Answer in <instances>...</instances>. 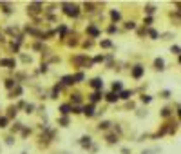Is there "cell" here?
<instances>
[{
  "label": "cell",
  "instance_id": "42",
  "mask_svg": "<svg viewBox=\"0 0 181 154\" xmlns=\"http://www.w3.org/2000/svg\"><path fill=\"white\" fill-rule=\"evenodd\" d=\"M105 62V55H96L92 58V64H103Z\"/></svg>",
  "mask_w": 181,
  "mask_h": 154
},
{
  "label": "cell",
  "instance_id": "49",
  "mask_svg": "<svg viewBox=\"0 0 181 154\" xmlns=\"http://www.w3.org/2000/svg\"><path fill=\"white\" fill-rule=\"evenodd\" d=\"M72 114H82V105H72Z\"/></svg>",
  "mask_w": 181,
  "mask_h": 154
},
{
  "label": "cell",
  "instance_id": "37",
  "mask_svg": "<svg viewBox=\"0 0 181 154\" xmlns=\"http://www.w3.org/2000/svg\"><path fill=\"white\" fill-rule=\"evenodd\" d=\"M31 134H33V129L26 125V127L22 129V132H20V138H24V140H26V138H27V136H31Z\"/></svg>",
  "mask_w": 181,
  "mask_h": 154
},
{
  "label": "cell",
  "instance_id": "12",
  "mask_svg": "<svg viewBox=\"0 0 181 154\" xmlns=\"http://www.w3.org/2000/svg\"><path fill=\"white\" fill-rule=\"evenodd\" d=\"M103 100L107 101V104H118L120 101V94L118 92H112V91H109V92H105V96H103Z\"/></svg>",
  "mask_w": 181,
  "mask_h": 154
},
{
  "label": "cell",
  "instance_id": "21",
  "mask_svg": "<svg viewBox=\"0 0 181 154\" xmlns=\"http://www.w3.org/2000/svg\"><path fill=\"white\" fill-rule=\"evenodd\" d=\"M96 129H98V131H103V132H107V131L112 129V121H109V120H102V121H98Z\"/></svg>",
  "mask_w": 181,
  "mask_h": 154
},
{
  "label": "cell",
  "instance_id": "45",
  "mask_svg": "<svg viewBox=\"0 0 181 154\" xmlns=\"http://www.w3.org/2000/svg\"><path fill=\"white\" fill-rule=\"evenodd\" d=\"M20 60H22L24 64H33V58L27 56V55H20Z\"/></svg>",
  "mask_w": 181,
  "mask_h": 154
},
{
  "label": "cell",
  "instance_id": "27",
  "mask_svg": "<svg viewBox=\"0 0 181 154\" xmlns=\"http://www.w3.org/2000/svg\"><path fill=\"white\" fill-rule=\"evenodd\" d=\"M72 78H74V84H83L85 82V73L83 71H78V73H72Z\"/></svg>",
  "mask_w": 181,
  "mask_h": 154
},
{
  "label": "cell",
  "instance_id": "54",
  "mask_svg": "<svg viewBox=\"0 0 181 154\" xmlns=\"http://www.w3.org/2000/svg\"><path fill=\"white\" fill-rule=\"evenodd\" d=\"M176 112H177V118H179V121H181V105H177V111H176Z\"/></svg>",
  "mask_w": 181,
  "mask_h": 154
},
{
  "label": "cell",
  "instance_id": "22",
  "mask_svg": "<svg viewBox=\"0 0 181 154\" xmlns=\"http://www.w3.org/2000/svg\"><path fill=\"white\" fill-rule=\"evenodd\" d=\"M24 127H26V125H24V123L16 120V121L13 123V125H11V129H9V132H11V134H13V136H15V134H20V132H22V129H24Z\"/></svg>",
  "mask_w": 181,
  "mask_h": 154
},
{
  "label": "cell",
  "instance_id": "44",
  "mask_svg": "<svg viewBox=\"0 0 181 154\" xmlns=\"http://www.w3.org/2000/svg\"><path fill=\"white\" fill-rule=\"evenodd\" d=\"M118 31H120V29H118V26H116V24H111V26L107 27V33H109V35H114V33H118Z\"/></svg>",
  "mask_w": 181,
  "mask_h": 154
},
{
  "label": "cell",
  "instance_id": "32",
  "mask_svg": "<svg viewBox=\"0 0 181 154\" xmlns=\"http://www.w3.org/2000/svg\"><path fill=\"white\" fill-rule=\"evenodd\" d=\"M152 100H154V98H152L150 94H147V92H145V94H140V101H141L143 105H148V104H150Z\"/></svg>",
  "mask_w": 181,
  "mask_h": 154
},
{
  "label": "cell",
  "instance_id": "58",
  "mask_svg": "<svg viewBox=\"0 0 181 154\" xmlns=\"http://www.w3.org/2000/svg\"><path fill=\"white\" fill-rule=\"evenodd\" d=\"M140 154H148V150H143V152H140Z\"/></svg>",
  "mask_w": 181,
  "mask_h": 154
},
{
  "label": "cell",
  "instance_id": "1",
  "mask_svg": "<svg viewBox=\"0 0 181 154\" xmlns=\"http://www.w3.org/2000/svg\"><path fill=\"white\" fill-rule=\"evenodd\" d=\"M60 7H62V11H63V15L65 16H71V18H78L80 16V13H82V6L80 4H72V2H62L60 4Z\"/></svg>",
  "mask_w": 181,
  "mask_h": 154
},
{
  "label": "cell",
  "instance_id": "41",
  "mask_svg": "<svg viewBox=\"0 0 181 154\" xmlns=\"http://www.w3.org/2000/svg\"><path fill=\"white\" fill-rule=\"evenodd\" d=\"M38 73H40V75H47V73H49V64H45V62H44V64L40 65Z\"/></svg>",
  "mask_w": 181,
  "mask_h": 154
},
{
  "label": "cell",
  "instance_id": "48",
  "mask_svg": "<svg viewBox=\"0 0 181 154\" xmlns=\"http://www.w3.org/2000/svg\"><path fill=\"white\" fill-rule=\"evenodd\" d=\"M9 45H11V51H13V53H18V51H20V44H16V42H11Z\"/></svg>",
  "mask_w": 181,
  "mask_h": 154
},
{
  "label": "cell",
  "instance_id": "59",
  "mask_svg": "<svg viewBox=\"0 0 181 154\" xmlns=\"http://www.w3.org/2000/svg\"><path fill=\"white\" fill-rule=\"evenodd\" d=\"M20 154H27V150H24V152H20Z\"/></svg>",
  "mask_w": 181,
  "mask_h": 154
},
{
  "label": "cell",
  "instance_id": "2",
  "mask_svg": "<svg viewBox=\"0 0 181 154\" xmlns=\"http://www.w3.org/2000/svg\"><path fill=\"white\" fill-rule=\"evenodd\" d=\"M143 75H145V65H143V64L131 65V78H134V80H141Z\"/></svg>",
  "mask_w": 181,
  "mask_h": 154
},
{
  "label": "cell",
  "instance_id": "6",
  "mask_svg": "<svg viewBox=\"0 0 181 154\" xmlns=\"http://www.w3.org/2000/svg\"><path fill=\"white\" fill-rule=\"evenodd\" d=\"M78 145H80L82 149H85V150H89V149L94 145V143H92V136H91V134H83V136L78 140Z\"/></svg>",
  "mask_w": 181,
  "mask_h": 154
},
{
  "label": "cell",
  "instance_id": "13",
  "mask_svg": "<svg viewBox=\"0 0 181 154\" xmlns=\"http://www.w3.org/2000/svg\"><path fill=\"white\" fill-rule=\"evenodd\" d=\"M0 67H7V69H16V60L15 58H0Z\"/></svg>",
  "mask_w": 181,
  "mask_h": 154
},
{
  "label": "cell",
  "instance_id": "14",
  "mask_svg": "<svg viewBox=\"0 0 181 154\" xmlns=\"http://www.w3.org/2000/svg\"><path fill=\"white\" fill-rule=\"evenodd\" d=\"M109 16H111V24L121 22V11L120 9H109Z\"/></svg>",
  "mask_w": 181,
  "mask_h": 154
},
{
  "label": "cell",
  "instance_id": "17",
  "mask_svg": "<svg viewBox=\"0 0 181 154\" xmlns=\"http://www.w3.org/2000/svg\"><path fill=\"white\" fill-rule=\"evenodd\" d=\"M24 94V87H22V84H18L13 91H9V100H13V98H20V96H22Z\"/></svg>",
  "mask_w": 181,
  "mask_h": 154
},
{
  "label": "cell",
  "instance_id": "50",
  "mask_svg": "<svg viewBox=\"0 0 181 154\" xmlns=\"http://www.w3.org/2000/svg\"><path fill=\"white\" fill-rule=\"evenodd\" d=\"M92 45H94V40H91V38H89V40H85V42H83V47H87V49H91Z\"/></svg>",
  "mask_w": 181,
  "mask_h": 154
},
{
  "label": "cell",
  "instance_id": "18",
  "mask_svg": "<svg viewBox=\"0 0 181 154\" xmlns=\"http://www.w3.org/2000/svg\"><path fill=\"white\" fill-rule=\"evenodd\" d=\"M0 11H2L6 16L9 15H13L15 13V9H13V4H9V2H0Z\"/></svg>",
  "mask_w": 181,
  "mask_h": 154
},
{
  "label": "cell",
  "instance_id": "35",
  "mask_svg": "<svg viewBox=\"0 0 181 154\" xmlns=\"http://www.w3.org/2000/svg\"><path fill=\"white\" fill-rule=\"evenodd\" d=\"M69 31V27L65 26V24H60L58 26V29H56V33H60V38H65V33Z\"/></svg>",
  "mask_w": 181,
  "mask_h": 154
},
{
  "label": "cell",
  "instance_id": "36",
  "mask_svg": "<svg viewBox=\"0 0 181 154\" xmlns=\"http://www.w3.org/2000/svg\"><path fill=\"white\" fill-rule=\"evenodd\" d=\"M170 114H172V109H170V107H163L161 111H159V116H161V118H170Z\"/></svg>",
  "mask_w": 181,
  "mask_h": 154
},
{
  "label": "cell",
  "instance_id": "51",
  "mask_svg": "<svg viewBox=\"0 0 181 154\" xmlns=\"http://www.w3.org/2000/svg\"><path fill=\"white\" fill-rule=\"evenodd\" d=\"M138 112H136V114H138V118H143V116H147V111H143V109H136Z\"/></svg>",
  "mask_w": 181,
  "mask_h": 154
},
{
  "label": "cell",
  "instance_id": "29",
  "mask_svg": "<svg viewBox=\"0 0 181 154\" xmlns=\"http://www.w3.org/2000/svg\"><path fill=\"white\" fill-rule=\"evenodd\" d=\"M96 6H98V4H94V2H85L82 7H83L85 13H96Z\"/></svg>",
  "mask_w": 181,
  "mask_h": 154
},
{
  "label": "cell",
  "instance_id": "16",
  "mask_svg": "<svg viewBox=\"0 0 181 154\" xmlns=\"http://www.w3.org/2000/svg\"><path fill=\"white\" fill-rule=\"evenodd\" d=\"M152 67H154V71H159V73H163V71L167 69V67H165V60H163L161 56L154 58V62H152Z\"/></svg>",
  "mask_w": 181,
  "mask_h": 154
},
{
  "label": "cell",
  "instance_id": "5",
  "mask_svg": "<svg viewBox=\"0 0 181 154\" xmlns=\"http://www.w3.org/2000/svg\"><path fill=\"white\" fill-rule=\"evenodd\" d=\"M44 11V4L42 2H31V4H27V13L33 16V15H38V13H42Z\"/></svg>",
  "mask_w": 181,
  "mask_h": 154
},
{
  "label": "cell",
  "instance_id": "46",
  "mask_svg": "<svg viewBox=\"0 0 181 154\" xmlns=\"http://www.w3.org/2000/svg\"><path fill=\"white\" fill-rule=\"evenodd\" d=\"M15 141H16V140H15V136L11 134V136H7V138H6V145L11 147V145H15Z\"/></svg>",
  "mask_w": 181,
  "mask_h": 154
},
{
  "label": "cell",
  "instance_id": "33",
  "mask_svg": "<svg viewBox=\"0 0 181 154\" xmlns=\"http://www.w3.org/2000/svg\"><path fill=\"white\" fill-rule=\"evenodd\" d=\"M24 112H26V114H35V112H36V105L35 104H26Z\"/></svg>",
  "mask_w": 181,
  "mask_h": 154
},
{
  "label": "cell",
  "instance_id": "7",
  "mask_svg": "<svg viewBox=\"0 0 181 154\" xmlns=\"http://www.w3.org/2000/svg\"><path fill=\"white\" fill-rule=\"evenodd\" d=\"M85 33L89 35V38L92 40V38H98L100 35H102V29L100 27H96L94 24H87V27H85Z\"/></svg>",
  "mask_w": 181,
  "mask_h": 154
},
{
  "label": "cell",
  "instance_id": "25",
  "mask_svg": "<svg viewBox=\"0 0 181 154\" xmlns=\"http://www.w3.org/2000/svg\"><path fill=\"white\" fill-rule=\"evenodd\" d=\"M16 85H18V82H16L15 78H6V80H4V87H6L7 91H13Z\"/></svg>",
  "mask_w": 181,
  "mask_h": 154
},
{
  "label": "cell",
  "instance_id": "15",
  "mask_svg": "<svg viewBox=\"0 0 181 154\" xmlns=\"http://www.w3.org/2000/svg\"><path fill=\"white\" fill-rule=\"evenodd\" d=\"M58 111H60V116H71L72 114V105L71 104H60Z\"/></svg>",
  "mask_w": 181,
  "mask_h": 154
},
{
  "label": "cell",
  "instance_id": "57",
  "mask_svg": "<svg viewBox=\"0 0 181 154\" xmlns=\"http://www.w3.org/2000/svg\"><path fill=\"white\" fill-rule=\"evenodd\" d=\"M177 64H179V65H181V55H179V56H177Z\"/></svg>",
  "mask_w": 181,
  "mask_h": 154
},
{
  "label": "cell",
  "instance_id": "3",
  "mask_svg": "<svg viewBox=\"0 0 181 154\" xmlns=\"http://www.w3.org/2000/svg\"><path fill=\"white\" fill-rule=\"evenodd\" d=\"M96 105H92V104H83L82 105V114L85 116V118H94V116H96Z\"/></svg>",
  "mask_w": 181,
  "mask_h": 154
},
{
  "label": "cell",
  "instance_id": "11",
  "mask_svg": "<svg viewBox=\"0 0 181 154\" xmlns=\"http://www.w3.org/2000/svg\"><path fill=\"white\" fill-rule=\"evenodd\" d=\"M103 138H105V141H107L109 145H118V143H120V136L116 134V132H111V131L105 132Z\"/></svg>",
  "mask_w": 181,
  "mask_h": 154
},
{
  "label": "cell",
  "instance_id": "19",
  "mask_svg": "<svg viewBox=\"0 0 181 154\" xmlns=\"http://www.w3.org/2000/svg\"><path fill=\"white\" fill-rule=\"evenodd\" d=\"M60 84H62L63 87L76 85V84H74V78H72V75H63V76H60Z\"/></svg>",
  "mask_w": 181,
  "mask_h": 154
},
{
  "label": "cell",
  "instance_id": "38",
  "mask_svg": "<svg viewBox=\"0 0 181 154\" xmlns=\"http://www.w3.org/2000/svg\"><path fill=\"white\" fill-rule=\"evenodd\" d=\"M154 24V16H145L143 18V27H147V29H150V26Z\"/></svg>",
  "mask_w": 181,
  "mask_h": 154
},
{
  "label": "cell",
  "instance_id": "24",
  "mask_svg": "<svg viewBox=\"0 0 181 154\" xmlns=\"http://www.w3.org/2000/svg\"><path fill=\"white\" fill-rule=\"evenodd\" d=\"M111 91H112V92H118V94H120V92L123 91V82H121V80H114L112 84H111Z\"/></svg>",
  "mask_w": 181,
  "mask_h": 154
},
{
  "label": "cell",
  "instance_id": "30",
  "mask_svg": "<svg viewBox=\"0 0 181 154\" xmlns=\"http://www.w3.org/2000/svg\"><path fill=\"white\" fill-rule=\"evenodd\" d=\"M147 36L150 38V40H159V38H161V35H159V31H158V29H154V27H150V29H148Z\"/></svg>",
  "mask_w": 181,
  "mask_h": 154
},
{
  "label": "cell",
  "instance_id": "34",
  "mask_svg": "<svg viewBox=\"0 0 181 154\" xmlns=\"http://www.w3.org/2000/svg\"><path fill=\"white\" fill-rule=\"evenodd\" d=\"M161 100H170V96H172V91H168V89H163V91H159V94H158Z\"/></svg>",
  "mask_w": 181,
  "mask_h": 154
},
{
  "label": "cell",
  "instance_id": "52",
  "mask_svg": "<svg viewBox=\"0 0 181 154\" xmlns=\"http://www.w3.org/2000/svg\"><path fill=\"white\" fill-rule=\"evenodd\" d=\"M120 152H121V154H132L131 147H121V149H120Z\"/></svg>",
  "mask_w": 181,
  "mask_h": 154
},
{
  "label": "cell",
  "instance_id": "47",
  "mask_svg": "<svg viewBox=\"0 0 181 154\" xmlns=\"http://www.w3.org/2000/svg\"><path fill=\"white\" fill-rule=\"evenodd\" d=\"M129 109L136 111V104H134V101H125V111H129Z\"/></svg>",
  "mask_w": 181,
  "mask_h": 154
},
{
  "label": "cell",
  "instance_id": "9",
  "mask_svg": "<svg viewBox=\"0 0 181 154\" xmlns=\"http://www.w3.org/2000/svg\"><path fill=\"white\" fill-rule=\"evenodd\" d=\"M103 96H105V92H103V91H92L91 94H89V104H92V105L100 104V101L103 100Z\"/></svg>",
  "mask_w": 181,
  "mask_h": 154
},
{
  "label": "cell",
  "instance_id": "39",
  "mask_svg": "<svg viewBox=\"0 0 181 154\" xmlns=\"http://www.w3.org/2000/svg\"><path fill=\"white\" fill-rule=\"evenodd\" d=\"M125 29L134 31V29H138V24L134 22V20H127V22H125Z\"/></svg>",
  "mask_w": 181,
  "mask_h": 154
},
{
  "label": "cell",
  "instance_id": "4",
  "mask_svg": "<svg viewBox=\"0 0 181 154\" xmlns=\"http://www.w3.org/2000/svg\"><path fill=\"white\" fill-rule=\"evenodd\" d=\"M87 84H89V87H91L92 91H103V78H102V76H94V78H91Z\"/></svg>",
  "mask_w": 181,
  "mask_h": 154
},
{
  "label": "cell",
  "instance_id": "31",
  "mask_svg": "<svg viewBox=\"0 0 181 154\" xmlns=\"http://www.w3.org/2000/svg\"><path fill=\"white\" fill-rule=\"evenodd\" d=\"M100 47H103V49H114V44L111 42L109 38H105V40H100Z\"/></svg>",
  "mask_w": 181,
  "mask_h": 154
},
{
  "label": "cell",
  "instance_id": "53",
  "mask_svg": "<svg viewBox=\"0 0 181 154\" xmlns=\"http://www.w3.org/2000/svg\"><path fill=\"white\" fill-rule=\"evenodd\" d=\"M161 40H172V33H165Z\"/></svg>",
  "mask_w": 181,
  "mask_h": 154
},
{
  "label": "cell",
  "instance_id": "28",
  "mask_svg": "<svg viewBox=\"0 0 181 154\" xmlns=\"http://www.w3.org/2000/svg\"><path fill=\"white\" fill-rule=\"evenodd\" d=\"M56 123H58L60 127L65 129V127H69V125H71V116H60V118L56 120Z\"/></svg>",
  "mask_w": 181,
  "mask_h": 154
},
{
  "label": "cell",
  "instance_id": "56",
  "mask_svg": "<svg viewBox=\"0 0 181 154\" xmlns=\"http://www.w3.org/2000/svg\"><path fill=\"white\" fill-rule=\"evenodd\" d=\"M53 11H55V4H53V6H49V7H47V13H53Z\"/></svg>",
  "mask_w": 181,
  "mask_h": 154
},
{
  "label": "cell",
  "instance_id": "20",
  "mask_svg": "<svg viewBox=\"0 0 181 154\" xmlns=\"http://www.w3.org/2000/svg\"><path fill=\"white\" fill-rule=\"evenodd\" d=\"M136 94V91H132V89H123L121 92H120V100H123V101H131V98Z\"/></svg>",
  "mask_w": 181,
  "mask_h": 154
},
{
  "label": "cell",
  "instance_id": "23",
  "mask_svg": "<svg viewBox=\"0 0 181 154\" xmlns=\"http://www.w3.org/2000/svg\"><path fill=\"white\" fill-rule=\"evenodd\" d=\"M143 13H145V16H152V15H156V13H158V7H156L154 4H145Z\"/></svg>",
  "mask_w": 181,
  "mask_h": 154
},
{
  "label": "cell",
  "instance_id": "40",
  "mask_svg": "<svg viewBox=\"0 0 181 154\" xmlns=\"http://www.w3.org/2000/svg\"><path fill=\"white\" fill-rule=\"evenodd\" d=\"M9 120L7 116H0V129H7V125H9Z\"/></svg>",
  "mask_w": 181,
  "mask_h": 154
},
{
  "label": "cell",
  "instance_id": "10",
  "mask_svg": "<svg viewBox=\"0 0 181 154\" xmlns=\"http://www.w3.org/2000/svg\"><path fill=\"white\" fill-rule=\"evenodd\" d=\"M63 89H65V87H63L60 82H58V84H55V85H53V89H51V92H49V98H51V100H58Z\"/></svg>",
  "mask_w": 181,
  "mask_h": 154
},
{
  "label": "cell",
  "instance_id": "55",
  "mask_svg": "<svg viewBox=\"0 0 181 154\" xmlns=\"http://www.w3.org/2000/svg\"><path fill=\"white\" fill-rule=\"evenodd\" d=\"M0 44H6V38H4V33H0Z\"/></svg>",
  "mask_w": 181,
  "mask_h": 154
},
{
  "label": "cell",
  "instance_id": "43",
  "mask_svg": "<svg viewBox=\"0 0 181 154\" xmlns=\"http://www.w3.org/2000/svg\"><path fill=\"white\" fill-rule=\"evenodd\" d=\"M170 53H172V55H181V47L179 45H176V44H172V45H170Z\"/></svg>",
  "mask_w": 181,
  "mask_h": 154
},
{
  "label": "cell",
  "instance_id": "8",
  "mask_svg": "<svg viewBox=\"0 0 181 154\" xmlns=\"http://www.w3.org/2000/svg\"><path fill=\"white\" fill-rule=\"evenodd\" d=\"M69 104H71V105H83V94H82V92H78V91L71 92Z\"/></svg>",
  "mask_w": 181,
  "mask_h": 154
},
{
  "label": "cell",
  "instance_id": "26",
  "mask_svg": "<svg viewBox=\"0 0 181 154\" xmlns=\"http://www.w3.org/2000/svg\"><path fill=\"white\" fill-rule=\"evenodd\" d=\"M16 114H18V109H16V105H9L7 107V112L4 116H7L9 120H13V118H16Z\"/></svg>",
  "mask_w": 181,
  "mask_h": 154
}]
</instances>
